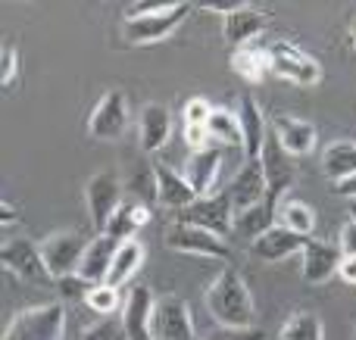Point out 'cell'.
<instances>
[{
  "label": "cell",
  "mask_w": 356,
  "mask_h": 340,
  "mask_svg": "<svg viewBox=\"0 0 356 340\" xmlns=\"http://www.w3.org/2000/svg\"><path fill=\"white\" fill-rule=\"evenodd\" d=\"M207 131L213 141H222L228 147H241L244 150V135H241V125H238V112L225 110V106H213V116L207 122Z\"/></svg>",
  "instance_id": "obj_30"
},
{
  "label": "cell",
  "mask_w": 356,
  "mask_h": 340,
  "mask_svg": "<svg viewBox=\"0 0 356 340\" xmlns=\"http://www.w3.org/2000/svg\"><path fill=\"white\" fill-rule=\"evenodd\" d=\"M278 225H284L288 231H294V235H300V237H309L316 228V212H313V206H307L303 200L284 197L282 206H278Z\"/></svg>",
  "instance_id": "obj_29"
},
{
  "label": "cell",
  "mask_w": 356,
  "mask_h": 340,
  "mask_svg": "<svg viewBox=\"0 0 356 340\" xmlns=\"http://www.w3.org/2000/svg\"><path fill=\"white\" fill-rule=\"evenodd\" d=\"M203 303H207L216 328H257L250 287H247L244 275L238 269H222L203 294Z\"/></svg>",
  "instance_id": "obj_1"
},
{
  "label": "cell",
  "mask_w": 356,
  "mask_h": 340,
  "mask_svg": "<svg viewBox=\"0 0 356 340\" xmlns=\"http://www.w3.org/2000/svg\"><path fill=\"white\" fill-rule=\"evenodd\" d=\"M16 78H19V50L6 44L3 53H0V85L10 91L16 85Z\"/></svg>",
  "instance_id": "obj_37"
},
{
  "label": "cell",
  "mask_w": 356,
  "mask_h": 340,
  "mask_svg": "<svg viewBox=\"0 0 356 340\" xmlns=\"http://www.w3.org/2000/svg\"><path fill=\"white\" fill-rule=\"evenodd\" d=\"M85 303H88V309L97 312L100 318H110L113 312H122V303H125V300H119V291H116V287H110V284H94Z\"/></svg>",
  "instance_id": "obj_32"
},
{
  "label": "cell",
  "mask_w": 356,
  "mask_h": 340,
  "mask_svg": "<svg viewBox=\"0 0 356 340\" xmlns=\"http://www.w3.org/2000/svg\"><path fill=\"white\" fill-rule=\"evenodd\" d=\"M278 340H325V325L316 312H294L278 331Z\"/></svg>",
  "instance_id": "obj_31"
},
{
  "label": "cell",
  "mask_w": 356,
  "mask_h": 340,
  "mask_svg": "<svg viewBox=\"0 0 356 340\" xmlns=\"http://www.w3.org/2000/svg\"><path fill=\"white\" fill-rule=\"evenodd\" d=\"M81 340H129V331H125L122 318L110 316V318H100V322L91 325V328H85Z\"/></svg>",
  "instance_id": "obj_33"
},
{
  "label": "cell",
  "mask_w": 356,
  "mask_h": 340,
  "mask_svg": "<svg viewBox=\"0 0 356 340\" xmlns=\"http://www.w3.org/2000/svg\"><path fill=\"white\" fill-rule=\"evenodd\" d=\"M144 260H147V250H144L141 241H135V237H131V241H122L116 250V256H113V269H110V275H106V284L116 287V291L125 287L138 272H141Z\"/></svg>",
  "instance_id": "obj_24"
},
{
  "label": "cell",
  "mask_w": 356,
  "mask_h": 340,
  "mask_svg": "<svg viewBox=\"0 0 356 340\" xmlns=\"http://www.w3.org/2000/svg\"><path fill=\"white\" fill-rule=\"evenodd\" d=\"M350 222H356V203L350 206Z\"/></svg>",
  "instance_id": "obj_46"
},
{
  "label": "cell",
  "mask_w": 356,
  "mask_h": 340,
  "mask_svg": "<svg viewBox=\"0 0 356 340\" xmlns=\"http://www.w3.org/2000/svg\"><path fill=\"white\" fill-rule=\"evenodd\" d=\"M332 191L338 194V197H344V200H356V175H350V178L334 181Z\"/></svg>",
  "instance_id": "obj_43"
},
{
  "label": "cell",
  "mask_w": 356,
  "mask_h": 340,
  "mask_svg": "<svg viewBox=\"0 0 356 340\" xmlns=\"http://www.w3.org/2000/svg\"><path fill=\"white\" fill-rule=\"evenodd\" d=\"M272 137L291 156H309L316 150V125L307 122V119L288 116V112L272 116Z\"/></svg>",
  "instance_id": "obj_15"
},
{
  "label": "cell",
  "mask_w": 356,
  "mask_h": 340,
  "mask_svg": "<svg viewBox=\"0 0 356 340\" xmlns=\"http://www.w3.org/2000/svg\"><path fill=\"white\" fill-rule=\"evenodd\" d=\"M338 278L344 281V284L356 287V256H344V260H341V266H338Z\"/></svg>",
  "instance_id": "obj_41"
},
{
  "label": "cell",
  "mask_w": 356,
  "mask_h": 340,
  "mask_svg": "<svg viewBox=\"0 0 356 340\" xmlns=\"http://www.w3.org/2000/svg\"><path fill=\"white\" fill-rule=\"evenodd\" d=\"M272 225H278V206L269 203V200H263V203H257V206H250V210L234 216V235L247 237V241H257V237L266 235Z\"/></svg>",
  "instance_id": "obj_25"
},
{
  "label": "cell",
  "mask_w": 356,
  "mask_h": 340,
  "mask_svg": "<svg viewBox=\"0 0 356 340\" xmlns=\"http://www.w3.org/2000/svg\"><path fill=\"white\" fill-rule=\"evenodd\" d=\"M85 250H88V241L79 231H56V235L44 237L41 256H44V266H47L50 278L60 281V278H66V275L79 272Z\"/></svg>",
  "instance_id": "obj_8"
},
{
  "label": "cell",
  "mask_w": 356,
  "mask_h": 340,
  "mask_svg": "<svg viewBox=\"0 0 356 340\" xmlns=\"http://www.w3.org/2000/svg\"><path fill=\"white\" fill-rule=\"evenodd\" d=\"M166 247L184 256H207V260H228L232 256V247H228L225 237L194 228V225H181V222H175L166 231Z\"/></svg>",
  "instance_id": "obj_11"
},
{
  "label": "cell",
  "mask_w": 356,
  "mask_h": 340,
  "mask_svg": "<svg viewBox=\"0 0 356 340\" xmlns=\"http://www.w3.org/2000/svg\"><path fill=\"white\" fill-rule=\"evenodd\" d=\"M169 135H172V116L163 103H144L141 119H138V137H141L144 153H156L166 147Z\"/></svg>",
  "instance_id": "obj_23"
},
{
  "label": "cell",
  "mask_w": 356,
  "mask_h": 340,
  "mask_svg": "<svg viewBox=\"0 0 356 340\" xmlns=\"http://www.w3.org/2000/svg\"><path fill=\"white\" fill-rule=\"evenodd\" d=\"M85 203H88V219H91L94 231L106 235V225L116 216V210L125 203L122 200V181L113 172H94L85 185Z\"/></svg>",
  "instance_id": "obj_5"
},
{
  "label": "cell",
  "mask_w": 356,
  "mask_h": 340,
  "mask_svg": "<svg viewBox=\"0 0 356 340\" xmlns=\"http://www.w3.org/2000/svg\"><path fill=\"white\" fill-rule=\"evenodd\" d=\"M178 222L194 225V228H203V231H213V235H219L228 241V235H234L232 200H228L225 191L213 194V197H200V200H194L188 210L178 212Z\"/></svg>",
  "instance_id": "obj_7"
},
{
  "label": "cell",
  "mask_w": 356,
  "mask_h": 340,
  "mask_svg": "<svg viewBox=\"0 0 356 340\" xmlns=\"http://www.w3.org/2000/svg\"><path fill=\"white\" fill-rule=\"evenodd\" d=\"M232 72L234 75H241L244 81H250V85H257V81H263L266 75L272 72V62H269V47H238L232 53Z\"/></svg>",
  "instance_id": "obj_26"
},
{
  "label": "cell",
  "mask_w": 356,
  "mask_h": 340,
  "mask_svg": "<svg viewBox=\"0 0 356 340\" xmlns=\"http://www.w3.org/2000/svg\"><path fill=\"white\" fill-rule=\"evenodd\" d=\"M341 250L338 244L328 241H316V237H307V247L300 253V275L307 284H325L332 275H338L341 266Z\"/></svg>",
  "instance_id": "obj_14"
},
{
  "label": "cell",
  "mask_w": 356,
  "mask_h": 340,
  "mask_svg": "<svg viewBox=\"0 0 356 340\" xmlns=\"http://www.w3.org/2000/svg\"><path fill=\"white\" fill-rule=\"evenodd\" d=\"M269 19H272L269 10H259V6H253V3H244L241 10L228 12V16L222 19V37H225V44L234 50L247 47V44L269 25Z\"/></svg>",
  "instance_id": "obj_17"
},
{
  "label": "cell",
  "mask_w": 356,
  "mask_h": 340,
  "mask_svg": "<svg viewBox=\"0 0 356 340\" xmlns=\"http://www.w3.org/2000/svg\"><path fill=\"white\" fill-rule=\"evenodd\" d=\"M66 337V309L63 303H41L19 309L6 322L0 340H63Z\"/></svg>",
  "instance_id": "obj_3"
},
{
  "label": "cell",
  "mask_w": 356,
  "mask_h": 340,
  "mask_svg": "<svg viewBox=\"0 0 356 340\" xmlns=\"http://www.w3.org/2000/svg\"><path fill=\"white\" fill-rule=\"evenodd\" d=\"M150 166H154V175H156V203H160L163 210L181 212V210H188L194 200H200L194 194V187L188 185L184 172H175L166 162H150Z\"/></svg>",
  "instance_id": "obj_19"
},
{
  "label": "cell",
  "mask_w": 356,
  "mask_h": 340,
  "mask_svg": "<svg viewBox=\"0 0 356 340\" xmlns=\"http://www.w3.org/2000/svg\"><path fill=\"white\" fill-rule=\"evenodd\" d=\"M322 172H325L332 181L356 175V144H350V141L328 144L325 153H322Z\"/></svg>",
  "instance_id": "obj_28"
},
{
  "label": "cell",
  "mask_w": 356,
  "mask_h": 340,
  "mask_svg": "<svg viewBox=\"0 0 356 340\" xmlns=\"http://www.w3.org/2000/svg\"><path fill=\"white\" fill-rule=\"evenodd\" d=\"M338 250L341 256H356V222H350V219L344 222V228L338 235Z\"/></svg>",
  "instance_id": "obj_40"
},
{
  "label": "cell",
  "mask_w": 356,
  "mask_h": 340,
  "mask_svg": "<svg viewBox=\"0 0 356 340\" xmlns=\"http://www.w3.org/2000/svg\"><path fill=\"white\" fill-rule=\"evenodd\" d=\"M129 128V97L125 91L113 87L97 100L91 119H88V135L94 141H119Z\"/></svg>",
  "instance_id": "obj_10"
},
{
  "label": "cell",
  "mask_w": 356,
  "mask_h": 340,
  "mask_svg": "<svg viewBox=\"0 0 356 340\" xmlns=\"http://www.w3.org/2000/svg\"><path fill=\"white\" fill-rule=\"evenodd\" d=\"M209 141H213V137H209L207 125H184V147H191V153L213 147Z\"/></svg>",
  "instance_id": "obj_39"
},
{
  "label": "cell",
  "mask_w": 356,
  "mask_h": 340,
  "mask_svg": "<svg viewBox=\"0 0 356 340\" xmlns=\"http://www.w3.org/2000/svg\"><path fill=\"white\" fill-rule=\"evenodd\" d=\"M147 222H150V210L144 203H122L116 210V216L110 219V225H106V235L122 244V241H131L135 231Z\"/></svg>",
  "instance_id": "obj_27"
},
{
  "label": "cell",
  "mask_w": 356,
  "mask_h": 340,
  "mask_svg": "<svg viewBox=\"0 0 356 340\" xmlns=\"http://www.w3.org/2000/svg\"><path fill=\"white\" fill-rule=\"evenodd\" d=\"M200 340H266L263 328H213Z\"/></svg>",
  "instance_id": "obj_38"
},
{
  "label": "cell",
  "mask_w": 356,
  "mask_h": 340,
  "mask_svg": "<svg viewBox=\"0 0 356 340\" xmlns=\"http://www.w3.org/2000/svg\"><path fill=\"white\" fill-rule=\"evenodd\" d=\"M269 62L272 72L284 81H294L300 87H313L322 81V66L316 56H309L307 50H300L291 41H275L269 44Z\"/></svg>",
  "instance_id": "obj_4"
},
{
  "label": "cell",
  "mask_w": 356,
  "mask_h": 340,
  "mask_svg": "<svg viewBox=\"0 0 356 340\" xmlns=\"http://www.w3.org/2000/svg\"><path fill=\"white\" fill-rule=\"evenodd\" d=\"M241 0H209V3H203V10H209V12H222V19L228 16V12H234V10H241Z\"/></svg>",
  "instance_id": "obj_42"
},
{
  "label": "cell",
  "mask_w": 356,
  "mask_h": 340,
  "mask_svg": "<svg viewBox=\"0 0 356 340\" xmlns=\"http://www.w3.org/2000/svg\"><path fill=\"white\" fill-rule=\"evenodd\" d=\"M56 284V291H60V297L63 300H88V294H91V281H85L79 272L75 275H66V278H60V281H54Z\"/></svg>",
  "instance_id": "obj_34"
},
{
  "label": "cell",
  "mask_w": 356,
  "mask_h": 340,
  "mask_svg": "<svg viewBox=\"0 0 356 340\" xmlns=\"http://www.w3.org/2000/svg\"><path fill=\"white\" fill-rule=\"evenodd\" d=\"M154 340H197L191 306L181 297H160L154 306Z\"/></svg>",
  "instance_id": "obj_12"
},
{
  "label": "cell",
  "mask_w": 356,
  "mask_h": 340,
  "mask_svg": "<svg viewBox=\"0 0 356 340\" xmlns=\"http://www.w3.org/2000/svg\"><path fill=\"white\" fill-rule=\"evenodd\" d=\"M353 328H356V325H353Z\"/></svg>",
  "instance_id": "obj_47"
},
{
  "label": "cell",
  "mask_w": 356,
  "mask_h": 340,
  "mask_svg": "<svg viewBox=\"0 0 356 340\" xmlns=\"http://www.w3.org/2000/svg\"><path fill=\"white\" fill-rule=\"evenodd\" d=\"M131 191H135V197L141 200L144 206L156 203V175H154V166H147L141 175H135V178H131Z\"/></svg>",
  "instance_id": "obj_35"
},
{
  "label": "cell",
  "mask_w": 356,
  "mask_h": 340,
  "mask_svg": "<svg viewBox=\"0 0 356 340\" xmlns=\"http://www.w3.org/2000/svg\"><path fill=\"white\" fill-rule=\"evenodd\" d=\"M234 112H238V125L241 135H244V156L247 160H259L266 141H269V122H266L263 110H259V103L250 94H241Z\"/></svg>",
  "instance_id": "obj_18"
},
{
  "label": "cell",
  "mask_w": 356,
  "mask_h": 340,
  "mask_svg": "<svg viewBox=\"0 0 356 340\" xmlns=\"http://www.w3.org/2000/svg\"><path fill=\"white\" fill-rule=\"evenodd\" d=\"M191 3L178 0V3H156V6H141V10H129L122 22V37L129 44H156L166 41L178 25L188 19Z\"/></svg>",
  "instance_id": "obj_2"
},
{
  "label": "cell",
  "mask_w": 356,
  "mask_h": 340,
  "mask_svg": "<svg viewBox=\"0 0 356 340\" xmlns=\"http://www.w3.org/2000/svg\"><path fill=\"white\" fill-rule=\"evenodd\" d=\"M225 194H228V200H232L234 216L250 210V206H257V203H263L266 200V178H263L259 160H247L244 166L238 169V175L228 181Z\"/></svg>",
  "instance_id": "obj_16"
},
{
  "label": "cell",
  "mask_w": 356,
  "mask_h": 340,
  "mask_svg": "<svg viewBox=\"0 0 356 340\" xmlns=\"http://www.w3.org/2000/svg\"><path fill=\"white\" fill-rule=\"evenodd\" d=\"M0 262H3L6 272H13L19 281H29V284H47V281H54L47 266H44L41 244H31L29 237H3V244H0Z\"/></svg>",
  "instance_id": "obj_6"
},
{
  "label": "cell",
  "mask_w": 356,
  "mask_h": 340,
  "mask_svg": "<svg viewBox=\"0 0 356 340\" xmlns=\"http://www.w3.org/2000/svg\"><path fill=\"white\" fill-rule=\"evenodd\" d=\"M259 166H263V178H266V200L275 206H282V200L288 197V191L297 181V162L291 153H284L282 144L269 135L259 156Z\"/></svg>",
  "instance_id": "obj_9"
},
{
  "label": "cell",
  "mask_w": 356,
  "mask_h": 340,
  "mask_svg": "<svg viewBox=\"0 0 356 340\" xmlns=\"http://www.w3.org/2000/svg\"><path fill=\"white\" fill-rule=\"evenodd\" d=\"M219 169H222V150L219 147L197 150V153L188 156V162H184V178H188V185L194 187L197 197H213Z\"/></svg>",
  "instance_id": "obj_21"
},
{
  "label": "cell",
  "mask_w": 356,
  "mask_h": 340,
  "mask_svg": "<svg viewBox=\"0 0 356 340\" xmlns=\"http://www.w3.org/2000/svg\"><path fill=\"white\" fill-rule=\"evenodd\" d=\"M0 212H3V225L16 222V210H13V206H10V203H3V206H0Z\"/></svg>",
  "instance_id": "obj_44"
},
{
  "label": "cell",
  "mask_w": 356,
  "mask_h": 340,
  "mask_svg": "<svg viewBox=\"0 0 356 340\" xmlns=\"http://www.w3.org/2000/svg\"><path fill=\"white\" fill-rule=\"evenodd\" d=\"M119 250V241L110 235H97L88 241V250L81 256V266H79V275L91 284H106V275L113 269V256Z\"/></svg>",
  "instance_id": "obj_22"
},
{
  "label": "cell",
  "mask_w": 356,
  "mask_h": 340,
  "mask_svg": "<svg viewBox=\"0 0 356 340\" xmlns=\"http://www.w3.org/2000/svg\"><path fill=\"white\" fill-rule=\"evenodd\" d=\"M350 41H353V50H356V19L350 22Z\"/></svg>",
  "instance_id": "obj_45"
},
{
  "label": "cell",
  "mask_w": 356,
  "mask_h": 340,
  "mask_svg": "<svg viewBox=\"0 0 356 340\" xmlns=\"http://www.w3.org/2000/svg\"><path fill=\"white\" fill-rule=\"evenodd\" d=\"M209 116H213V106H209V100H203V97L184 100V106H181L184 125H207Z\"/></svg>",
  "instance_id": "obj_36"
},
{
  "label": "cell",
  "mask_w": 356,
  "mask_h": 340,
  "mask_svg": "<svg viewBox=\"0 0 356 340\" xmlns=\"http://www.w3.org/2000/svg\"><path fill=\"white\" fill-rule=\"evenodd\" d=\"M303 247H307V237L288 231L284 225H272L266 235L250 241V256L263 262H282L294 253H303Z\"/></svg>",
  "instance_id": "obj_20"
},
{
  "label": "cell",
  "mask_w": 356,
  "mask_h": 340,
  "mask_svg": "<svg viewBox=\"0 0 356 340\" xmlns=\"http://www.w3.org/2000/svg\"><path fill=\"white\" fill-rule=\"evenodd\" d=\"M154 306H156V297L147 284H135L129 294H125V303H122V318L125 331H129V340H154Z\"/></svg>",
  "instance_id": "obj_13"
}]
</instances>
